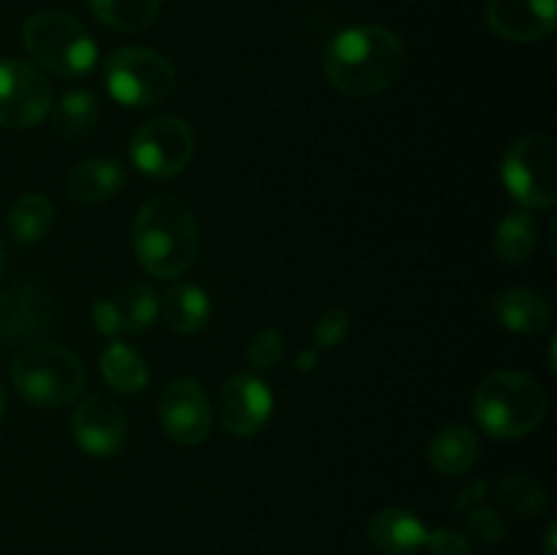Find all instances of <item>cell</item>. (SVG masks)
<instances>
[{
  "label": "cell",
  "mask_w": 557,
  "mask_h": 555,
  "mask_svg": "<svg viewBox=\"0 0 557 555\" xmlns=\"http://www.w3.org/2000/svg\"><path fill=\"white\" fill-rule=\"evenodd\" d=\"M406 41L384 25H354L324 49V74L348 98H373L389 90L406 69Z\"/></svg>",
  "instance_id": "1"
},
{
  "label": "cell",
  "mask_w": 557,
  "mask_h": 555,
  "mask_svg": "<svg viewBox=\"0 0 557 555\" xmlns=\"http://www.w3.org/2000/svg\"><path fill=\"white\" fill-rule=\"evenodd\" d=\"M134 250L139 264L156 278H180L199 256V223L188 205L156 196L139 207L134 221Z\"/></svg>",
  "instance_id": "2"
},
{
  "label": "cell",
  "mask_w": 557,
  "mask_h": 555,
  "mask_svg": "<svg viewBox=\"0 0 557 555\" xmlns=\"http://www.w3.org/2000/svg\"><path fill=\"white\" fill-rule=\"evenodd\" d=\"M473 414L493 439H522L547 417V395L528 373L495 370L476 386Z\"/></svg>",
  "instance_id": "3"
},
{
  "label": "cell",
  "mask_w": 557,
  "mask_h": 555,
  "mask_svg": "<svg viewBox=\"0 0 557 555\" xmlns=\"http://www.w3.org/2000/svg\"><path fill=\"white\" fill-rule=\"evenodd\" d=\"M22 44L41 69L60 79H79L98 63V47L90 30L76 16L58 9H41L27 16Z\"/></svg>",
  "instance_id": "4"
},
{
  "label": "cell",
  "mask_w": 557,
  "mask_h": 555,
  "mask_svg": "<svg viewBox=\"0 0 557 555\" xmlns=\"http://www.w3.org/2000/svg\"><path fill=\"white\" fill-rule=\"evenodd\" d=\"M11 381L33 406H69L85 390V365L60 343H30L14 357Z\"/></svg>",
  "instance_id": "5"
},
{
  "label": "cell",
  "mask_w": 557,
  "mask_h": 555,
  "mask_svg": "<svg viewBox=\"0 0 557 555\" xmlns=\"http://www.w3.org/2000/svg\"><path fill=\"white\" fill-rule=\"evenodd\" d=\"M109 96L123 107H158L172 98L177 71L161 52L147 47L114 49L103 63Z\"/></svg>",
  "instance_id": "6"
},
{
  "label": "cell",
  "mask_w": 557,
  "mask_h": 555,
  "mask_svg": "<svg viewBox=\"0 0 557 555\" xmlns=\"http://www.w3.org/2000/svg\"><path fill=\"white\" fill-rule=\"evenodd\" d=\"M500 177L525 210L553 207L557 201V141L547 134H528L511 141Z\"/></svg>",
  "instance_id": "7"
},
{
  "label": "cell",
  "mask_w": 557,
  "mask_h": 555,
  "mask_svg": "<svg viewBox=\"0 0 557 555\" xmlns=\"http://www.w3.org/2000/svg\"><path fill=\"white\" fill-rule=\"evenodd\" d=\"M194 150V128L177 114H161L136 131L128 156L131 163L147 177L169 180L188 169Z\"/></svg>",
  "instance_id": "8"
},
{
  "label": "cell",
  "mask_w": 557,
  "mask_h": 555,
  "mask_svg": "<svg viewBox=\"0 0 557 555\" xmlns=\"http://www.w3.org/2000/svg\"><path fill=\"white\" fill-rule=\"evenodd\" d=\"M52 85L41 71L16 58L0 60V125L33 128L52 109Z\"/></svg>",
  "instance_id": "9"
},
{
  "label": "cell",
  "mask_w": 557,
  "mask_h": 555,
  "mask_svg": "<svg viewBox=\"0 0 557 555\" xmlns=\"http://www.w3.org/2000/svg\"><path fill=\"white\" fill-rule=\"evenodd\" d=\"M158 419L169 439L196 446L210 435L212 408L196 379H172L158 397Z\"/></svg>",
  "instance_id": "10"
},
{
  "label": "cell",
  "mask_w": 557,
  "mask_h": 555,
  "mask_svg": "<svg viewBox=\"0 0 557 555\" xmlns=\"http://www.w3.org/2000/svg\"><path fill=\"white\" fill-rule=\"evenodd\" d=\"M272 392L259 375L237 373L218 392V417L232 435L248 439L264 430L272 417Z\"/></svg>",
  "instance_id": "11"
},
{
  "label": "cell",
  "mask_w": 557,
  "mask_h": 555,
  "mask_svg": "<svg viewBox=\"0 0 557 555\" xmlns=\"http://www.w3.org/2000/svg\"><path fill=\"white\" fill-rule=\"evenodd\" d=\"M71 433L90 457H114L125 444L128 419L107 395H90L74 408Z\"/></svg>",
  "instance_id": "12"
},
{
  "label": "cell",
  "mask_w": 557,
  "mask_h": 555,
  "mask_svg": "<svg viewBox=\"0 0 557 555\" xmlns=\"http://www.w3.org/2000/svg\"><path fill=\"white\" fill-rule=\"evenodd\" d=\"M158 308H161L158 294L145 283L134 281L120 288L114 297L98 299L92 305V321H96V330L107 337H117L120 332L136 335L158 319Z\"/></svg>",
  "instance_id": "13"
},
{
  "label": "cell",
  "mask_w": 557,
  "mask_h": 555,
  "mask_svg": "<svg viewBox=\"0 0 557 555\" xmlns=\"http://www.w3.org/2000/svg\"><path fill=\"white\" fill-rule=\"evenodd\" d=\"M484 16L506 41H539L555 30L557 0H490Z\"/></svg>",
  "instance_id": "14"
},
{
  "label": "cell",
  "mask_w": 557,
  "mask_h": 555,
  "mask_svg": "<svg viewBox=\"0 0 557 555\" xmlns=\"http://www.w3.org/2000/svg\"><path fill=\"white\" fill-rule=\"evenodd\" d=\"M49 319H52V303L33 283L0 294V335L33 337L47 330Z\"/></svg>",
  "instance_id": "15"
},
{
  "label": "cell",
  "mask_w": 557,
  "mask_h": 555,
  "mask_svg": "<svg viewBox=\"0 0 557 555\" xmlns=\"http://www.w3.org/2000/svg\"><path fill=\"white\" fill-rule=\"evenodd\" d=\"M370 544L386 555H413L424 547L428 526L413 515L411 509L389 506V509L375 511L364 526Z\"/></svg>",
  "instance_id": "16"
},
{
  "label": "cell",
  "mask_w": 557,
  "mask_h": 555,
  "mask_svg": "<svg viewBox=\"0 0 557 555\" xmlns=\"http://www.w3.org/2000/svg\"><path fill=\"white\" fill-rule=\"evenodd\" d=\"M500 326L517 335H542L553 326V308L547 299L528 288H506L493 303Z\"/></svg>",
  "instance_id": "17"
},
{
  "label": "cell",
  "mask_w": 557,
  "mask_h": 555,
  "mask_svg": "<svg viewBox=\"0 0 557 555\" xmlns=\"http://www.w3.org/2000/svg\"><path fill=\"white\" fill-rule=\"evenodd\" d=\"M125 185V172L112 158H90L82 161L79 166L71 169L65 188L69 196L79 205H98L117 194Z\"/></svg>",
  "instance_id": "18"
},
{
  "label": "cell",
  "mask_w": 557,
  "mask_h": 555,
  "mask_svg": "<svg viewBox=\"0 0 557 555\" xmlns=\"http://www.w3.org/2000/svg\"><path fill=\"white\" fill-rule=\"evenodd\" d=\"M430 466L444 477L468 473L479 460V439L466 424H446L430 441Z\"/></svg>",
  "instance_id": "19"
},
{
  "label": "cell",
  "mask_w": 557,
  "mask_h": 555,
  "mask_svg": "<svg viewBox=\"0 0 557 555\" xmlns=\"http://www.w3.org/2000/svg\"><path fill=\"white\" fill-rule=\"evenodd\" d=\"M210 297L196 283H174L161 299L158 313L163 316L166 326L177 335H196L210 321Z\"/></svg>",
  "instance_id": "20"
},
{
  "label": "cell",
  "mask_w": 557,
  "mask_h": 555,
  "mask_svg": "<svg viewBox=\"0 0 557 555\" xmlns=\"http://www.w3.org/2000/svg\"><path fill=\"white\" fill-rule=\"evenodd\" d=\"M539 245V223L531 210H515L498 223L493 234V250L504 264L520 267L533 256Z\"/></svg>",
  "instance_id": "21"
},
{
  "label": "cell",
  "mask_w": 557,
  "mask_h": 555,
  "mask_svg": "<svg viewBox=\"0 0 557 555\" xmlns=\"http://www.w3.org/2000/svg\"><path fill=\"white\" fill-rule=\"evenodd\" d=\"M9 234L20 245H36L47 239L54 229V207L44 194H25L11 205Z\"/></svg>",
  "instance_id": "22"
},
{
  "label": "cell",
  "mask_w": 557,
  "mask_h": 555,
  "mask_svg": "<svg viewBox=\"0 0 557 555\" xmlns=\"http://www.w3.org/2000/svg\"><path fill=\"white\" fill-rule=\"evenodd\" d=\"M101 375L112 390L125 392V395H136L150 381V370H147L145 357L128 343L112 341L101 354Z\"/></svg>",
  "instance_id": "23"
},
{
  "label": "cell",
  "mask_w": 557,
  "mask_h": 555,
  "mask_svg": "<svg viewBox=\"0 0 557 555\" xmlns=\"http://www.w3.org/2000/svg\"><path fill=\"white\" fill-rule=\"evenodd\" d=\"M101 120L98 98L87 90H74L63 96L54 109V131L69 141H85Z\"/></svg>",
  "instance_id": "24"
},
{
  "label": "cell",
  "mask_w": 557,
  "mask_h": 555,
  "mask_svg": "<svg viewBox=\"0 0 557 555\" xmlns=\"http://www.w3.org/2000/svg\"><path fill=\"white\" fill-rule=\"evenodd\" d=\"M96 20L123 33L147 30L158 20L161 0H87Z\"/></svg>",
  "instance_id": "25"
},
{
  "label": "cell",
  "mask_w": 557,
  "mask_h": 555,
  "mask_svg": "<svg viewBox=\"0 0 557 555\" xmlns=\"http://www.w3.org/2000/svg\"><path fill=\"white\" fill-rule=\"evenodd\" d=\"M498 501L506 509L515 511V515L525 517V520L539 517L547 509V493H544L542 484L533 477H528V473H509V477L500 479Z\"/></svg>",
  "instance_id": "26"
},
{
  "label": "cell",
  "mask_w": 557,
  "mask_h": 555,
  "mask_svg": "<svg viewBox=\"0 0 557 555\" xmlns=\"http://www.w3.org/2000/svg\"><path fill=\"white\" fill-rule=\"evenodd\" d=\"M351 332V316L346 308H330L313 326V348L315 351H330L346 343Z\"/></svg>",
  "instance_id": "27"
},
{
  "label": "cell",
  "mask_w": 557,
  "mask_h": 555,
  "mask_svg": "<svg viewBox=\"0 0 557 555\" xmlns=\"http://www.w3.org/2000/svg\"><path fill=\"white\" fill-rule=\"evenodd\" d=\"M283 335L277 330H261L250 337L248 343V362L256 373H264V370H272L283 357Z\"/></svg>",
  "instance_id": "28"
},
{
  "label": "cell",
  "mask_w": 557,
  "mask_h": 555,
  "mask_svg": "<svg viewBox=\"0 0 557 555\" xmlns=\"http://www.w3.org/2000/svg\"><path fill=\"white\" fill-rule=\"evenodd\" d=\"M466 526H468V533L471 536H476L479 542L484 544H495L500 542V539H506V533H509V526H506L504 515H500L498 509H493V506H473L471 511H466Z\"/></svg>",
  "instance_id": "29"
},
{
  "label": "cell",
  "mask_w": 557,
  "mask_h": 555,
  "mask_svg": "<svg viewBox=\"0 0 557 555\" xmlns=\"http://www.w3.org/2000/svg\"><path fill=\"white\" fill-rule=\"evenodd\" d=\"M424 547L430 550V555H473L471 536L457 528H433L428 531Z\"/></svg>",
  "instance_id": "30"
},
{
  "label": "cell",
  "mask_w": 557,
  "mask_h": 555,
  "mask_svg": "<svg viewBox=\"0 0 557 555\" xmlns=\"http://www.w3.org/2000/svg\"><path fill=\"white\" fill-rule=\"evenodd\" d=\"M484 495H487V482H484V479H473L471 484H466V488L455 495V509L471 511L473 506L482 504Z\"/></svg>",
  "instance_id": "31"
},
{
  "label": "cell",
  "mask_w": 557,
  "mask_h": 555,
  "mask_svg": "<svg viewBox=\"0 0 557 555\" xmlns=\"http://www.w3.org/2000/svg\"><path fill=\"white\" fill-rule=\"evenodd\" d=\"M319 359H321V351H315V348H308V351H302L297 357V370H299V373H310V370H315Z\"/></svg>",
  "instance_id": "32"
},
{
  "label": "cell",
  "mask_w": 557,
  "mask_h": 555,
  "mask_svg": "<svg viewBox=\"0 0 557 555\" xmlns=\"http://www.w3.org/2000/svg\"><path fill=\"white\" fill-rule=\"evenodd\" d=\"M555 542H557V526L555 522H549L547 526V533H544V555H557L555 553Z\"/></svg>",
  "instance_id": "33"
},
{
  "label": "cell",
  "mask_w": 557,
  "mask_h": 555,
  "mask_svg": "<svg viewBox=\"0 0 557 555\" xmlns=\"http://www.w3.org/2000/svg\"><path fill=\"white\" fill-rule=\"evenodd\" d=\"M5 403H9V395H5V386L0 384V419H3L5 414Z\"/></svg>",
  "instance_id": "34"
},
{
  "label": "cell",
  "mask_w": 557,
  "mask_h": 555,
  "mask_svg": "<svg viewBox=\"0 0 557 555\" xmlns=\"http://www.w3.org/2000/svg\"><path fill=\"white\" fill-rule=\"evenodd\" d=\"M0 272H3V245H0Z\"/></svg>",
  "instance_id": "35"
}]
</instances>
